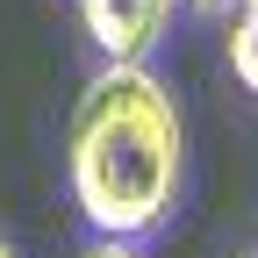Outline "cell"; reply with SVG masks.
Instances as JSON below:
<instances>
[{
	"label": "cell",
	"mask_w": 258,
	"mask_h": 258,
	"mask_svg": "<svg viewBox=\"0 0 258 258\" xmlns=\"http://www.w3.org/2000/svg\"><path fill=\"white\" fill-rule=\"evenodd\" d=\"M179 186V108L144 64H108L72 108V194L101 237H144Z\"/></svg>",
	"instance_id": "6da1fadb"
},
{
	"label": "cell",
	"mask_w": 258,
	"mask_h": 258,
	"mask_svg": "<svg viewBox=\"0 0 258 258\" xmlns=\"http://www.w3.org/2000/svg\"><path fill=\"white\" fill-rule=\"evenodd\" d=\"M165 8L172 0H79V22L108 64H137L165 29Z\"/></svg>",
	"instance_id": "7a4b0ae2"
},
{
	"label": "cell",
	"mask_w": 258,
	"mask_h": 258,
	"mask_svg": "<svg viewBox=\"0 0 258 258\" xmlns=\"http://www.w3.org/2000/svg\"><path fill=\"white\" fill-rule=\"evenodd\" d=\"M230 72L258 93V0H244L237 22H230Z\"/></svg>",
	"instance_id": "3957f363"
},
{
	"label": "cell",
	"mask_w": 258,
	"mask_h": 258,
	"mask_svg": "<svg viewBox=\"0 0 258 258\" xmlns=\"http://www.w3.org/2000/svg\"><path fill=\"white\" fill-rule=\"evenodd\" d=\"M86 258H129V251H122V244H93Z\"/></svg>",
	"instance_id": "277c9868"
},
{
	"label": "cell",
	"mask_w": 258,
	"mask_h": 258,
	"mask_svg": "<svg viewBox=\"0 0 258 258\" xmlns=\"http://www.w3.org/2000/svg\"><path fill=\"white\" fill-rule=\"evenodd\" d=\"M186 8H201V15H208V8H222V0H186Z\"/></svg>",
	"instance_id": "5b68a950"
},
{
	"label": "cell",
	"mask_w": 258,
	"mask_h": 258,
	"mask_svg": "<svg viewBox=\"0 0 258 258\" xmlns=\"http://www.w3.org/2000/svg\"><path fill=\"white\" fill-rule=\"evenodd\" d=\"M0 258H15V251H8V244H0Z\"/></svg>",
	"instance_id": "8992f818"
}]
</instances>
